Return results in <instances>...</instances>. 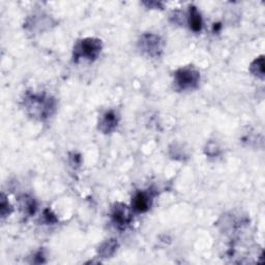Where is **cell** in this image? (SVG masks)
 Listing matches in <instances>:
<instances>
[{
	"label": "cell",
	"instance_id": "obj_1",
	"mask_svg": "<svg viewBox=\"0 0 265 265\" xmlns=\"http://www.w3.org/2000/svg\"><path fill=\"white\" fill-rule=\"evenodd\" d=\"M25 107L30 115L40 119L47 118L54 109L53 101L43 95L33 94L25 99Z\"/></svg>",
	"mask_w": 265,
	"mask_h": 265
},
{
	"label": "cell",
	"instance_id": "obj_13",
	"mask_svg": "<svg viewBox=\"0 0 265 265\" xmlns=\"http://www.w3.org/2000/svg\"><path fill=\"white\" fill-rule=\"evenodd\" d=\"M44 216H45V218L47 219V222H48V223H54V222H56L55 216L52 215V214L50 213V210H46L45 214H44Z\"/></svg>",
	"mask_w": 265,
	"mask_h": 265
},
{
	"label": "cell",
	"instance_id": "obj_3",
	"mask_svg": "<svg viewBox=\"0 0 265 265\" xmlns=\"http://www.w3.org/2000/svg\"><path fill=\"white\" fill-rule=\"evenodd\" d=\"M199 81L200 74L192 68H183L175 73V83L179 89H192L198 85Z\"/></svg>",
	"mask_w": 265,
	"mask_h": 265
},
{
	"label": "cell",
	"instance_id": "obj_5",
	"mask_svg": "<svg viewBox=\"0 0 265 265\" xmlns=\"http://www.w3.org/2000/svg\"><path fill=\"white\" fill-rule=\"evenodd\" d=\"M131 210L123 203H115L111 210L112 222L118 228H125L131 222Z\"/></svg>",
	"mask_w": 265,
	"mask_h": 265
},
{
	"label": "cell",
	"instance_id": "obj_6",
	"mask_svg": "<svg viewBox=\"0 0 265 265\" xmlns=\"http://www.w3.org/2000/svg\"><path fill=\"white\" fill-rule=\"evenodd\" d=\"M152 203V197L147 192H138L131 200L132 209L137 213L147 211Z\"/></svg>",
	"mask_w": 265,
	"mask_h": 265
},
{
	"label": "cell",
	"instance_id": "obj_8",
	"mask_svg": "<svg viewBox=\"0 0 265 265\" xmlns=\"http://www.w3.org/2000/svg\"><path fill=\"white\" fill-rule=\"evenodd\" d=\"M118 248V244L115 240H109L99 246L97 253L101 258H111Z\"/></svg>",
	"mask_w": 265,
	"mask_h": 265
},
{
	"label": "cell",
	"instance_id": "obj_9",
	"mask_svg": "<svg viewBox=\"0 0 265 265\" xmlns=\"http://www.w3.org/2000/svg\"><path fill=\"white\" fill-rule=\"evenodd\" d=\"M189 23H190V28L195 32H199L202 28V18L200 13L197 11L196 8L192 7L190 10Z\"/></svg>",
	"mask_w": 265,
	"mask_h": 265
},
{
	"label": "cell",
	"instance_id": "obj_12",
	"mask_svg": "<svg viewBox=\"0 0 265 265\" xmlns=\"http://www.w3.org/2000/svg\"><path fill=\"white\" fill-rule=\"evenodd\" d=\"M13 208L10 204V202L7 200V198L5 195H3V199H2V216L3 218L8 217L11 213H12Z\"/></svg>",
	"mask_w": 265,
	"mask_h": 265
},
{
	"label": "cell",
	"instance_id": "obj_7",
	"mask_svg": "<svg viewBox=\"0 0 265 265\" xmlns=\"http://www.w3.org/2000/svg\"><path fill=\"white\" fill-rule=\"evenodd\" d=\"M117 123H118L117 115L113 111H109L106 112L101 118V120H99L98 129L105 132V134H108V132H111L116 128Z\"/></svg>",
	"mask_w": 265,
	"mask_h": 265
},
{
	"label": "cell",
	"instance_id": "obj_4",
	"mask_svg": "<svg viewBox=\"0 0 265 265\" xmlns=\"http://www.w3.org/2000/svg\"><path fill=\"white\" fill-rule=\"evenodd\" d=\"M139 45L141 50L150 57H158L164 49V43L161 38L152 33L142 36Z\"/></svg>",
	"mask_w": 265,
	"mask_h": 265
},
{
	"label": "cell",
	"instance_id": "obj_2",
	"mask_svg": "<svg viewBox=\"0 0 265 265\" xmlns=\"http://www.w3.org/2000/svg\"><path fill=\"white\" fill-rule=\"evenodd\" d=\"M102 51V42L101 40L87 38L84 39L75 46L74 48V60L77 61L80 58L87 60H94Z\"/></svg>",
	"mask_w": 265,
	"mask_h": 265
},
{
	"label": "cell",
	"instance_id": "obj_10",
	"mask_svg": "<svg viewBox=\"0 0 265 265\" xmlns=\"http://www.w3.org/2000/svg\"><path fill=\"white\" fill-rule=\"evenodd\" d=\"M20 206H21V209L24 211V214L29 215V216H32L36 213V209H37V204H36L35 200L28 196H24L21 198Z\"/></svg>",
	"mask_w": 265,
	"mask_h": 265
},
{
	"label": "cell",
	"instance_id": "obj_11",
	"mask_svg": "<svg viewBox=\"0 0 265 265\" xmlns=\"http://www.w3.org/2000/svg\"><path fill=\"white\" fill-rule=\"evenodd\" d=\"M251 72H252L255 76H257V77L263 79V77H264V59H263V56H260L259 58H257V59L252 63V65H251Z\"/></svg>",
	"mask_w": 265,
	"mask_h": 265
}]
</instances>
